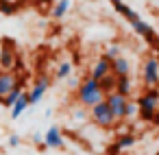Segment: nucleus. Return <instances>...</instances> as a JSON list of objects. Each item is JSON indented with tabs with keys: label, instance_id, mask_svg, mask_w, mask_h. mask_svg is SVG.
I'll list each match as a JSON object with an SVG mask.
<instances>
[{
	"label": "nucleus",
	"instance_id": "obj_1",
	"mask_svg": "<svg viewBox=\"0 0 159 155\" xmlns=\"http://www.w3.org/2000/svg\"><path fill=\"white\" fill-rule=\"evenodd\" d=\"M76 101H79L81 107L92 109L94 105H98L100 101H105V92L100 90V83H98L96 79L87 77V79H83L81 85L76 87Z\"/></svg>",
	"mask_w": 159,
	"mask_h": 155
},
{
	"label": "nucleus",
	"instance_id": "obj_2",
	"mask_svg": "<svg viewBox=\"0 0 159 155\" xmlns=\"http://www.w3.org/2000/svg\"><path fill=\"white\" fill-rule=\"evenodd\" d=\"M137 107H139V118L150 122L159 109V90L157 87H146V92L137 98Z\"/></svg>",
	"mask_w": 159,
	"mask_h": 155
},
{
	"label": "nucleus",
	"instance_id": "obj_3",
	"mask_svg": "<svg viewBox=\"0 0 159 155\" xmlns=\"http://www.w3.org/2000/svg\"><path fill=\"white\" fill-rule=\"evenodd\" d=\"M89 118H92V122H94L96 127H100V129H111V127H116V122H118L107 101H100L98 105H94V107L89 109Z\"/></svg>",
	"mask_w": 159,
	"mask_h": 155
},
{
	"label": "nucleus",
	"instance_id": "obj_4",
	"mask_svg": "<svg viewBox=\"0 0 159 155\" xmlns=\"http://www.w3.org/2000/svg\"><path fill=\"white\" fill-rule=\"evenodd\" d=\"M142 81L146 87H157L159 85V61L155 57H148L142 66Z\"/></svg>",
	"mask_w": 159,
	"mask_h": 155
},
{
	"label": "nucleus",
	"instance_id": "obj_5",
	"mask_svg": "<svg viewBox=\"0 0 159 155\" xmlns=\"http://www.w3.org/2000/svg\"><path fill=\"white\" fill-rule=\"evenodd\" d=\"M105 101L109 103V107H111V111H113V116H116V120L120 122V120H126V105H129V96H122V94H118V92H111V94H107L105 96Z\"/></svg>",
	"mask_w": 159,
	"mask_h": 155
},
{
	"label": "nucleus",
	"instance_id": "obj_6",
	"mask_svg": "<svg viewBox=\"0 0 159 155\" xmlns=\"http://www.w3.org/2000/svg\"><path fill=\"white\" fill-rule=\"evenodd\" d=\"M48 87H50V79H48L46 74H39V77L35 79L31 92H29V103H31V105H37V103L44 98V94L48 92Z\"/></svg>",
	"mask_w": 159,
	"mask_h": 155
},
{
	"label": "nucleus",
	"instance_id": "obj_7",
	"mask_svg": "<svg viewBox=\"0 0 159 155\" xmlns=\"http://www.w3.org/2000/svg\"><path fill=\"white\" fill-rule=\"evenodd\" d=\"M16 83H18V77L13 70H0V103L9 96V92L16 87Z\"/></svg>",
	"mask_w": 159,
	"mask_h": 155
},
{
	"label": "nucleus",
	"instance_id": "obj_8",
	"mask_svg": "<svg viewBox=\"0 0 159 155\" xmlns=\"http://www.w3.org/2000/svg\"><path fill=\"white\" fill-rule=\"evenodd\" d=\"M0 70H16V48L5 42V48L0 50Z\"/></svg>",
	"mask_w": 159,
	"mask_h": 155
},
{
	"label": "nucleus",
	"instance_id": "obj_9",
	"mask_svg": "<svg viewBox=\"0 0 159 155\" xmlns=\"http://www.w3.org/2000/svg\"><path fill=\"white\" fill-rule=\"evenodd\" d=\"M131 26H133V31L137 33V35H142V37H146L150 44H155L157 42V35H155V31H152V26L148 24V22H144L142 18H137L135 22H131Z\"/></svg>",
	"mask_w": 159,
	"mask_h": 155
},
{
	"label": "nucleus",
	"instance_id": "obj_10",
	"mask_svg": "<svg viewBox=\"0 0 159 155\" xmlns=\"http://www.w3.org/2000/svg\"><path fill=\"white\" fill-rule=\"evenodd\" d=\"M107 74H111V61H109L107 57H100V59L92 66L89 77H92V79H96V81H100V79H105Z\"/></svg>",
	"mask_w": 159,
	"mask_h": 155
},
{
	"label": "nucleus",
	"instance_id": "obj_11",
	"mask_svg": "<svg viewBox=\"0 0 159 155\" xmlns=\"http://www.w3.org/2000/svg\"><path fill=\"white\" fill-rule=\"evenodd\" d=\"M44 144H46V148H61V146H63L61 129H59V127H50V129L44 133Z\"/></svg>",
	"mask_w": 159,
	"mask_h": 155
},
{
	"label": "nucleus",
	"instance_id": "obj_12",
	"mask_svg": "<svg viewBox=\"0 0 159 155\" xmlns=\"http://www.w3.org/2000/svg\"><path fill=\"white\" fill-rule=\"evenodd\" d=\"M111 72L116 74V77H129L131 74V63H129V59L126 57H118V59H113L111 61Z\"/></svg>",
	"mask_w": 159,
	"mask_h": 155
},
{
	"label": "nucleus",
	"instance_id": "obj_13",
	"mask_svg": "<svg viewBox=\"0 0 159 155\" xmlns=\"http://www.w3.org/2000/svg\"><path fill=\"white\" fill-rule=\"evenodd\" d=\"M22 94H24V79H18V83H16V87H13V90L9 92V96H7V98L2 101V105L11 109V107L16 105V101H18V98H20Z\"/></svg>",
	"mask_w": 159,
	"mask_h": 155
},
{
	"label": "nucleus",
	"instance_id": "obj_14",
	"mask_svg": "<svg viewBox=\"0 0 159 155\" xmlns=\"http://www.w3.org/2000/svg\"><path fill=\"white\" fill-rule=\"evenodd\" d=\"M135 144V135L133 133H124V135H120L118 140H116V144L111 146V153L116 155V153H120V151H124V148H131Z\"/></svg>",
	"mask_w": 159,
	"mask_h": 155
},
{
	"label": "nucleus",
	"instance_id": "obj_15",
	"mask_svg": "<svg viewBox=\"0 0 159 155\" xmlns=\"http://www.w3.org/2000/svg\"><path fill=\"white\" fill-rule=\"evenodd\" d=\"M29 105H31V103H29V92H24V94L16 101V105L11 107V118H13V120H16V118H20V116L26 111V107H29Z\"/></svg>",
	"mask_w": 159,
	"mask_h": 155
},
{
	"label": "nucleus",
	"instance_id": "obj_16",
	"mask_svg": "<svg viewBox=\"0 0 159 155\" xmlns=\"http://www.w3.org/2000/svg\"><path fill=\"white\" fill-rule=\"evenodd\" d=\"M116 92L122 94V96H131V92H133L131 77H118V81H116Z\"/></svg>",
	"mask_w": 159,
	"mask_h": 155
},
{
	"label": "nucleus",
	"instance_id": "obj_17",
	"mask_svg": "<svg viewBox=\"0 0 159 155\" xmlns=\"http://www.w3.org/2000/svg\"><path fill=\"white\" fill-rule=\"evenodd\" d=\"M113 9H116V11H118L122 18H126L129 22H135V20L139 18V16H137V13H135V11L129 7V5H124V2H118V5H113Z\"/></svg>",
	"mask_w": 159,
	"mask_h": 155
},
{
	"label": "nucleus",
	"instance_id": "obj_18",
	"mask_svg": "<svg viewBox=\"0 0 159 155\" xmlns=\"http://www.w3.org/2000/svg\"><path fill=\"white\" fill-rule=\"evenodd\" d=\"M116 81H118V77H116L113 72L98 81V83H100V90L105 92V96H107V94H111V92H116Z\"/></svg>",
	"mask_w": 159,
	"mask_h": 155
},
{
	"label": "nucleus",
	"instance_id": "obj_19",
	"mask_svg": "<svg viewBox=\"0 0 159 155\" xmlns=\"http://www.w3.org/2000/svg\"><path fill=\"white\" fill-rule=\"evenodd\" d=\"M70 9V0H57V5L52 7V18L55 20H61Z\"/></svg>",
	"mask_w": 159,
	"mask_h": 155
},
{
	"label": "nucleus",
	"instance_id": "obj_20",
	"mask_svg": "<svg viewBox=\"0 0 159 155\" xmlns=\"http://www.w3.org/2000/svg\"><path fill=\"white\" fill-rule=\"evenodd\" d=\"M70 74H72V61H61L59 68H57V72H55V77L61 81V79H68Z\"/></svg>",
	"mask_w": 159,
	"mask_h": 155
},
{
	"label": "nucleus",
	"instance_id": "obj_21",
	"mask_svg": "<svg viewBox=\"0 0 159 155\" xmlns=\"http://www.w3.org/2000/svg\"><path fill=\"white\" fill-rule=\"evenodd\" d=\"M120 55H122V53H120V46H116V44H113V46H109V48L105 50V55H102V57H107L109 61H113V59H118Z\"/></svg>",
	"mask_w": 159,
	"mask_h": 155
},
{
	"label": "nucleus",
	"instance_id": "obj_22",
	"mask_svg": "<svg viewBox=\"0 0 159 155\" xmlns=\"http://www.w3.org/2000/svg\"><path fill=\"white\" fill-rule=\"evenodd\" d=\"M135 114H139L137 101H129V105H126V120H129V118H133Z\"/></svg>",
	"mask_w": 159,
	"mask_h": 155
},
{
	"label": "nucleus",
	"instance_id": "obj_23",
	"mask_svg": "<svg viewBox=\"0 0 159 155\" xmlns=\"http://www.w3.org/2000/svg\"><path fill=\"white\" fill-rule=\"evenodd\" d=\"M72 116H74V120H85V111L83 109H74Z\"/></svg>",
	"mask_w": 159,
	"mask_h": 155
},
{
	"label": "nucleus",
	"instance_id": "obj_24",
	"mask_svg": "<svg viewBox=\"0 0 159 155\" xmlns=\"http://www.w3.org/2000/svg\"><path fill=\"white\" fill-rule=\"evenodd\" d=\"M18 144H20V135H16V133L9 135V146H18Z\"/></svg>",
	"mask_w": 159,
	"mask_h": 155
}]
</instances>
